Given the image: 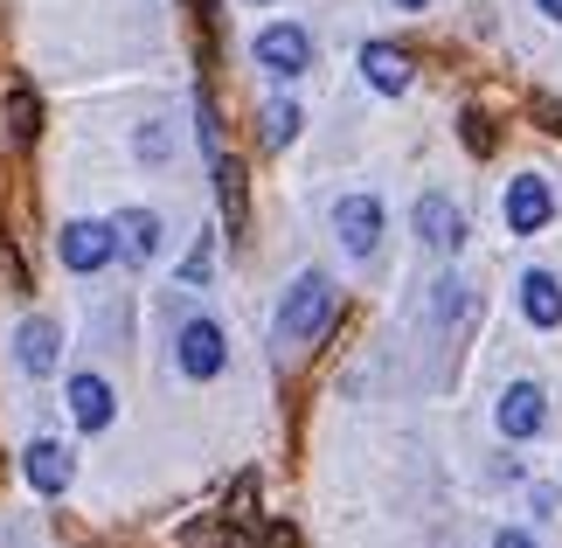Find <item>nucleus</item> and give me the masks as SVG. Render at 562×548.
<instances>
[{"mask_svg":"<svg viewBox=\"0 0 562 548\" xmlns=\"http://www.w3.org/2000/svg\"><path fill=\"white\" fill-rule=\"evenodd\" d=\"M340 313V284L327 271H299L285 284V299H278V320H271V334H278V355H306L313 340H327V326Z\"/></svg>","mask_w":562,"mask_h":548,"instance_id":"f257e3e1","label":"nucleus"},{"mask_svg":"<svg viewBox=\"0 0 562 548\" xmlns=\"http://www.w3.org/2000/svg\"><path fill=\"white\" fill-rule=\"evenodd\" d=\"M175 368H181L188 382H215V376L229 368V334H223L209 313L181 320V326H175Z\"/></svg>","mask_w":562,"mask_h":548,"instance_id":"f03ea898","label":"nucleus"},{"mask_svg":"<svg viewBox=\"0 0 562 548\" xmlns=\"http://www.w3.org/2000/svg\"><path fill=\"white\" fill-rule=\"evenodd\" d=\"M250 63H257L265 77L292 83V77H306V70H313V35L299 29V21H271V29H257V35H250Z\"/></svg>","mask_w":562,"mask_h":548,"instance_id":"7ed1b4c3","label":"nucleus"},{"mask_svg":"<svg viewBox=\"0 0 562 548\" xmlns=\"http://www.w3.org/2000/svg\"><path fill=\"white\" fill-rule=\"evenodd\" d=\"M56 257H63V271L98 278L104 265H119V230L98 223V215H77V223L56 230Z\"/></svg>","mask_w":562,"mask_h":548,"instance_id":"20e7f679","label":"nucleus"},{"mask_svg":"<svg viewBox=\"0 0 562 548\" xmlns=\"http://www.w3.org/2000/svg\"><path fill=\"white\" fill-rule=\"evenodd\" d=\"M382 230H389V209L382 194H340L334 202V236L348 257H375L382 250Z\"/></svg>","mask_w":562,"mask_h":548,"instance_id":"39448f33","label":"nucleus"},{"mask_svg":"<svg viewBox=\"0 0 562 548\" xmlns=\"http://www.w3.org/2000/svg\"><path fill=\"white\" fill-rule=\"evenodd\" d=\"M501 215H507V236H542L555 223V188L542 174H514L501 194Z\"/></svg>","mask_w":562,"mask_h":548,"instance_id":"423d86ee","label":"nucleus"},{"mask_svg":"<svg viewBox=\"0 0 562 548\" xmlns=\"http://www.w3.org/2000/svg\"><path fill=\"white\" fill-rule=\"evenodd\" d=\"M409 223H417V244L424 250H438V257H459L465 250V209L451 202L445 188L417 194V215H409Z\"/></svg>","mask_w":562,"mask_h":548,"instance_id":"0eeeda50","label":"nucleus"},{"mask_svg":"<svg viewBox=\"0 0 562 548\" xmlns=\"http://www.w3.org/2000/svg\"><path fill=\"white\" fill-rule=\"evenodd\" d=\"M493 424H501V437H514V445L542 437L549 430V389L542 382H507L501 403H493Z\"/></svg>","mask_w":562,"mask_h":548,"instance_id":"6e6552de","label":"nucleus"},{"mask_svg":"<svg viewBox=\"0 0 562 548\" xmlns=\"http://www.w3.org/2000/svg\"><path fill=\"white\" fill-rule=\"evenodd\" d=\"M21 479H29L42 500H63L70 479H77V451L63 445V437H35V445L21 451Z\"/></svg>","mask_w":562,"mask_h":548,"instance_id":"1a4fd4ad","label":"nucleus"},{"mask_svg":"<svg viewBox=\"0 0 562 548\" xmlns=\"http://www.w3.org/2000/svg\"><path fill=\"white\" fill-rule=\"evenodd\" d=\"M63 396H70V424H77V430H112V416H119V389L104 382L98 368H77Z\"/></svg>","mask_w":562,"mask_h":548,"instance_id":"9d476101","label":"nucleus"},{"mask_svg":"<svg viewBox=\"0 0 562 548\" xmlns=\"http://www.w3.org/2000/svg\"><path fill=\"white\" fill-rule=\"evenodd\" d=\"M14 361H21V376H56V361H63V326L49 313H35V320H21L14 326Z\"/></svg>","mask_w":562,"mask_h":548,"instance_id":"9b49d317","label":"nucleus"},{"mask_svg":"<svg viewBox=\"0 0 562 548\" xmlns=\"http://www.w3.org/2000/svg\"><path fill=\"white\" fill-rule=\"evenodd\" d=\"M112 230H119V257H125L133 271H146V265L160 257V244H167V223H160L154 209H119Z\"/></svg>","mask_w":562,"mask_h":548,"instance_id":"f8f14e48","label":"nucleus"},{"mask_svg":"<svg viewBox=\"0 0 562 548\" xmlns=\"http://www.w3.org/2000/svg\"><path fill=\"white\" fill-rule=\"evenodd\" d=\"M361 77H369V91L403 98L409 77H417V63H409V49H396V42H361Z\"/></svg>","mask_w":562,"mask_h":548,"instance_id":"ddd939ff","label":"nucleus"},{"mask_svg":"<svg viewBox=\"0 0 562 548\" xmlns=\"http://www.w3.org/2000/svg\"><path fill=\"white\" fill-rule=\"evenodd\" d=\"M521 313H528V326H562V278L555 271H521Z\"/></svg>","mask_w":562,"mask_h":548,"instance_id":"4468645a","label":"nucleus"},{"mask_svg":"<svg viewBox=\"0 0 562 548\" xmlns=\"http://www.w3.org/2000/svg\"><path fill=\"white\" fill-rule=\"evenodd\" d=\"M209 174H215V194H223L229 236H244V223H250V194H244V160H236V153H223V160H209Z\"/></svg>","mask_w":562,"mask_h":548,"instance_id":"2eb2a0df","label":"nucleus"},{"mask_svg":"<svg viewBox=\"0 0 562 548\" xmlns=\"http://www.w3.org/2000/svg\"><path fill=\"white\" fill-rule=\"evenodd\" d=\"M35 133H42V98L29 91V83H8V139L35 146Z\"/></svg>","mask_w":562,"mask_h":548,"instance_id":"dca6fc26","label":"nucleus"},{"mask_svg":"<svg viewBox=\"0 0 562 548\" xmlns=\"http://www.w3.org/2000/svg\"><path fill=\"white\" fill-rule=\"evenodd\" d=\"M257 119H265V146H271V153H278V146H292V139H299V125H306V112H299L292 98H271Z\"/></svg>","mask_w":562,"mask_h":548,"instance_id":"f3484780","label":"nucleus"},{"mask_svg":"<svg viewBox=\"0 0 562 548\" xmlns=\"http://www.w3.org/2000/svg\"><path fill=\"white\" fill-rule=\"evenodd\" d=\"M209 278H215V236L202 230V236H194V244H188V257H181V271H175V284H181V292H202Z\"/></svg>","mask_w":562,"mask_h":548,"instance_id":"a211bd4d","label":"nucleus"},{"mask_svg":"<svg viewBox=\"0 0 562 548\" xmlns=\"http://www.w3.org/2000/svg\"><path fill=\"white\" fill-rule=\"evenodd\" d=\"M472 313V292H465V278H438V292H430V320L451 326V320H465Z\"/></svg>","mask_w":562,"mask_h":548,"instance_id":"6ab92c4d","label":"nucleus"},{"mask_svg":"<svg viewBox=\"0 0 562 548\" xmlns=\"http://www.w3.org/2000/svg\"><path fill=\"white\" fill-rule=\"evenodd\" d=\"M133 153H139L146 167H167V160H175V133H167L160 119H146L139 133H133Z\"/></svg>","mask_w":562,"mask_h":548,"instance_id":"aec40b11","label":"nucleus"},{"mask_svg":"<svg viewBox=\"0 0 562 548\" xmlns=\"http://www.w3.org/2000/svg\"><path fill=\"white\" fill-rule=\"evenodd\" d=\"M459 133H465L472 153H493V125H486V112H465V119H459Z\"/></svg>","mask_w":562,"mask_h":548,"instance_id":"412c9836","label":"nucleus"},{"mask_svg":"<svg viewBox=\"0 0 562 548\" xmlns=\"http://www.w3.org/2000/svg\"><path fill=\"white\" fill-rule=\"evenodd\" d=\"M535 119H542L549 133H562V104H555V98H535Z\"/></svg>","mask_w":562,"mask_h":548,"instance_id":"4be33fe9","label":"nucleus"},{"mask_svg":"<svg viewBox=\"0 0 562 548\" xmlns=\"http://www.w3.org/2000/svg\"><path fill=\"white\" fill-rule=\"evenodd\" d=\"M493 548H535V535H521V528H501V535H493Z\"/></svg>","mask_w":562,"mask_h":548,"instance_id":"5701e85b","label":"nucleus"},{"mask_svg":"<svg viewBox=\"0 0 562 548\" xmlns=\"http://www.w3.org/2000/svg\"><path fill=\"white\" fill-rule=\"evenodd\" d=\"M265 548H299V535H292V528H278V521H271V528H265Z\"/></svg>","mask_w":562,"mask_h":548,"instance_id":"b1692460","label":"nucleus"},{"mask_svg":"<svg viewBox=\"0 0 562 548\" xmlns=\"http://www.w3.org/2000/svg\"><path fill=\"white\" fill-rule=\"evenodd\" d=\"M535 8H542L549 21H562V0H535Z\"/></svg>","mask_w":562,"mask_h":548,"instance_id":"393cba45","label":"nucleus"},{"mask_svg":"<svg viewBox=\"0 0 562 548\" xmlns=\"http://www.w3.org/2000/svg\"><path fill=\"white\" fill-rule=\"evenodd\" d=\"M396 8H403V14H424V8H430V0H396Z\"/></svg>","mask_w":562,"mask_h":548,"instance_id":"a878e982","label":"nucleus"},{"mask_svg":"<svg viewBox=\"0 0 562 548\" xmlns=\"http://www.w3.org/2000/svg\"><path fill=\"white\" fill-rule=\"evenodd\" d=\"M250 8H265V0H250Z\"/></svg>","mask_w":562,"mask_h":548,"instance_id":"bb28decb","label":"nucleus"}]
</instances>
